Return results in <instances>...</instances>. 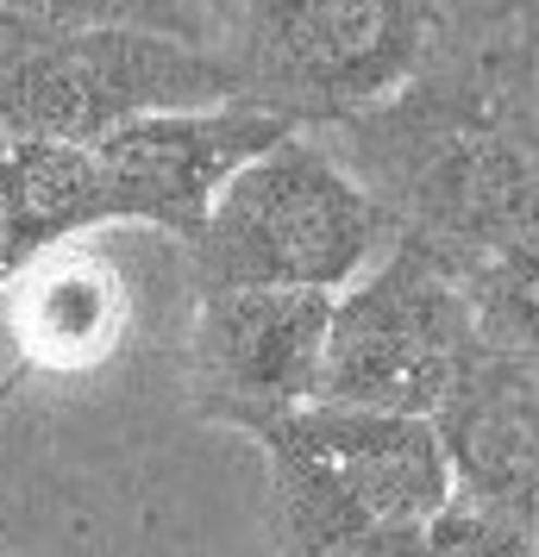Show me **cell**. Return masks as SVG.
Segmentation results:
<instances>
[{"mask_svg": "<svg viewBox=\"0 0 539 557\" xmlns=\"http://www.w3.org/2000/svg\"><path fill=\"white\" fill-rule=\"evenodd\" d=\"M195 7V20H201V38L213 45V38H226V20H232V0H188ZM220 51V45H213Z\"/></svg>", "mask_w": 539, "mask_h": 557, "instance_id": "16", "label": "cell"}, {"mask_svg": "<svg viewBox=\"0 0 539 557\" xmlns=\"http://www.w3.org/2000/svg\"><path fill=\"white\" fill-rule=\"evenodd\" d=\"M458 276L470 307H477V332L539 357V226L514 232L509 245L464 263Z\"/></svg>", "mask_w": 539, "mask_h": 557, "instance_id": "12", "label": "cell"}, {"mask_svg": "<svg viewBox=\"0 0 539 557\" xmlns=\"http://www.w3.org/2000/svg\"><path fill=\"white\" fill-rule=\"evenodd\" d=\"M238 95L226 51L157 26H0V138L95 145L138 113L213 107Z\"/></svg>", "mask_w": 539, "mask_h": 557, "instance_id": "5", "label": "cell"}, {"mask_svg": "<svg viewBox=\"0 0 539 557\" xmlns=\"http://www.w3.org/2000/svg\"><path fill=\"white\" fill-rule=\"evenodd\" d=\"M477 7H483V0H452V32L470 26V20H477Z\"/></svg>", "mask_w": 539, "mask_h": 557, "instance_id": "17", "label": "cell"}, {"mask_svg": "<svg viewBox=\"0 0 539 557\" xmlns=\"http://www.w3.org/2000/svg\"><path fill=\"white\" fill-rule=\"evenodd\" d=\"M327 313H333L327 288H252V282L201 288L195 338H188L201 413L232 420L257 438L283 413L314 401Z\"/></svg>", "mask_w": 539, "mask_h": 557, "instance_id": "8", "label": "cell"}, {"mask_svg": "<svg viewBox=\"0 0 539 557\" xmlns=\"http://www.w3.org/2000/svg\"><path fill=\"white\" fill-rule=\"evenodd\" d=\"M295 132L283 113L245 101L213 107H170V113H138L126 126L95 138V170L107 195V226H157L170 238H195L213 195L226 188L238 163H252L264 145Z\"/></svg>", "mask_w": 539, "mask_h": 557, "instance_id": "7", "label": "cell"}, {"mask_svg": "<svg viewBox=\"0 0 539 557\" xmlns=\"http://www.w3.org/2000/svg\"><path fill=\"white\" fill-rule=\"evenodd\" d=\"M395 238H402L395 213L320 138L295 126L232 170L188 251H195V288L252 282V288L339 295Z\"/></svg>", "mask_w": 539, "mask_h": 557, "instance_id": "2", "label": "cell"}, {"mask_svg": "<svg viewBox=\"0 0 539 557\" xmlns=\"http://www.w3.org/2000/svg\"><path fill=\"white\" fill-rule=\"evenodd\" d=\"M414 552L420 557H539V520L445 488V502L414 527Z\"/></svg>", "mask_w": 539, "mask_h": 557, "instance_id": "13", "label": "cell"}, {"mask_svg": "<svg viewBox=\"0 0 539 557\" xmlns=\"http://www.w3.org/2000/svg\"><path fill=\"white\" fill-rule=\"evenodd\" d=\"M452 463V488L539 520V357L477 332L458 376L427 413Z\"/></svg>", "mask_w": 539, "mask_h": 557, "instance_id": "9", "label": "cell"}, {"mask_svg": "<svg viewBox=\"0 0 539 557\" xmlns=\"http://www.w3.org/2000/svg\"><path fill=\"white\" fill-rule=\"evenodd\" d=\"M452 38V0H232L220 51L238 95L289 126L364 113Z\"/></svg>", "mask_w": 539, "mask_h": 557, "instance_id": "4", "label": "cell"}, {"mask_svg": "<svg viewBox=\"0 0 539 557\" xmlns=\"http://www.w3.org/2000/svg\"><path fill=\"white\" fill-rule=\"evenodd\" d=\"M470 345L477 307L464 295V276L420 238H395L333 295L314 401L433 413Z\"/></svg>", "mask_w": 539, "mask_h": 557, "instance_id": "6", "label": "cell"}, {"mask_svg": "<svg viewBox=\"0 0 539 557\" xmlns=\"http://www.w3.org/2000/svg\"><path fill=\"white\" fill-rule=\"evenodd\" d=\"M126 332V288L101 257L70 251V238L38 251L0 288V338L20 370H88Z\"/></svg>", "mask_w": 539, "mask_h": 557, "instance_id": "10", "label": "cell"}, {"mask_svg": "<svg viewBox=\"0 0 539 557\" xmlns=\"http://www.w3.org/2000/svg\"><path fill=\"white\" fill-rule=\"evenodd\" d=\"M270 457V545L277 557H314L364 527H420L452 463L427 413L302 401L257 432Z\"/></svg>", "mask_w": 539, "mask_h": 557, "instance_id": "3", "label": "cell"}, {"mask_svg": "<svg viewBox=\"0 0 539 557\" xmlns=\"http://www.w3.org/2000/svg\"><path fill=\"white\" fill-rule=\"evenodd\" d=\"M327 151L452 270L539 226V51L445 38L395 95L327 126Z\"/></svg>", "mask_w": 539, "mask_h": 557, "instance_id": "1", "label": "cell"}, {"mask_svg": "<svg viewBox=\"0 0 539 557\" xmlns=\"http://www.w3.org/2000/svg\"><path fill=\"white\" fill-rule=\"evenodd\" d=\"M314 557H420V552H414V527H364Z\"/></svg>", "mask_w": 539, "mask_h": 557, "instance_id": "15", "label": "cell"}, {"mask_svg": "<svg viewBox=\"0 0 539 557\" xmlns=\"http://www.w3.org/2000/svg\"><path fill=\"white\" fill-rule=\"evenodd\" d=\"M95 226H107V195L88 145L0 138V288L38 251Z\"/></svg>", "mask_w": 539, "mask_h": 557, "instance_id": "11", "label": "cell"}, {"mask_svg": "<svg viewBox=\"0 0 539 557\" xmlns=\"http://www.w3.org/2000/svg\"><path fill=\"white\" fill-rule=\"evenodd\" d=\"M452 38H495L514 51H539V0H483L477 20Z\"/></svg>", "mask_w": 539, "mask_h": 557, "instance_id": "14", "label": "cell"}]
</instances>
